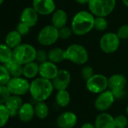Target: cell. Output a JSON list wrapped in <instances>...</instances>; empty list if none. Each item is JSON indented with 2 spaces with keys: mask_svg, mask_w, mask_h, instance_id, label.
<instances>
[{
  "mask_svg": "<svg viewBox=\"0 0 128 128\" xmlns=\"http://www.w3.org/2000/svg\"><path fill=\"white\" fill-rule=\"evenodd\" d=\"M38 14L32 7L24 8L20 15V22L32 28L36 25L38 20Z\"/></svg>",
  "mask_w": 128,
  "mask_h": 128,
  "instance_id": "2e32d148",
  "label": "cell"
},
{
  "mask_svg": "<svg viewBox=\"0 0 128 128\" xmlns=\"http://www.w3.org/2000/svg\"><path fill=\"white\" fill-rule=\"evenodd\" d=\"M23 104V100L20 98V96L12 95L8 99L5 105L9 111L11 118H14L17 115H18V112Z\"/></svg>",
  "mask_w": 128,
  "mask_h": 128,
  "instance_id": "ac0fdd59",
  "label": "cell"
},
{
  "mask_svg": "<svg viewBox=\"0 0 128 128\" xmlns=\"http://www.w3.org/2000/svg\"><path fill=\"white\" fill-rule=\"evenodd\" d=\"M5 67L8 70L11 76L13 78L14 77H21L23 75V65H21L20 64L16 62L14 60H11L9 62L4 64Z\"/></svg>",
  "mask_w": 128,
  "mask_h": 128,
  "instance_id": "cb8c5ba5",
  "label": "cell"
},
{
  "mask_svg": "<svg viewBox=\"0 0 128 128\" xmlns=\"http://www.w3.org/2000/svg\"><path fill=\"white\" fill-rule=\"evenodd\" d=\"M64 60H66V52L64 50L55 47L48 52V61L54 64H58Z\"/></svg>",
  "mask_w": 128,
  "mask_h": 128,
  "instance_id": "603a6c76",
  "label": "cell"
},
{
  "mask_svg": "<svg viewBox=\"0 0 128 128\" xmlns=\"http://www.w3.org/2000/svg\"><path fill=\"white\" fill-rule=\"evenodd\" d=\"M94 125L96 128H117L115 118L107 112H101L98 115L95 119Z\"/></svg>",
  "mask_w": 128,
  "mask_h": 128,
  "instance_id": "e0dca14e",
  "label": "cell"
},
{
  "mask_svg": "<svg viewBox=\"0 0 128 128\" xmlns=\"http://www.w3.org/2000/svg\"></svg>",
  "mask_w": 128,
  "mask_h": 128,
  "instance_id": "7bdbcfd3",
  "label": "cell"
},
{
  "mask_svg": "<svg viewBox=\"0 0 128 128\" xmlns=\"http://www.w3.org/2000/svg\"><path fill=\"white\" fill-rule=\"evenodd\" d=\"M11 94L16 96H21L29 92L30 83L26 79L22 77L11 78L6 85Z\"/></svg>",
  "mask_w": 128,
  "mask_h": 128,
  "instance_id": "9c48e42d",
  "label": "cell"
},
{
  "mask_svg": "<svg viewBox=\"0 0 128 128\" xmlns=\"http://www.w3.org/2000/svg\"><path fill=\"white\" fill-rule=\"evenodd\" d=\"M68 21V14L63 9H57L52 14L51 25L60 29L66 26Z\"/></svg>",
  "mask_w": 128,
  "mask_h": 128,
  "instance_id": "d6986e66",
  "label": "cell"
},
{
  "mask_svg": "<svg viewBox=\"0 0 128 128\" xmlns=\"http://www.w3.org/2000/svg\"><path fill=\"white\" fill-rule=\"evenodd\" d=\"M35 116L40 119H45L49 114V107L45 101H38L35 106Z\"/></svg>",
  "mask_w": 128,
  "mask_h": 128,
  "instance_id": "4316f807",
  "label": "cell"
},
{
  "mask_svg": "<svg viewBox=\"0 0 128 128\" xmlns=\"http://www.w3.org/2000/svg\"><path fill=\"white\" fill-rule=\"evenodd\" d=\"M70 94L67 90L57 91L56 94V102L60 107H66L70 103Z\"/></svg>",
  "mask_w": 128,
  "mask_h": 128,
  "instance_id": "484cf974",
  "label": "cell"
},
{
  "mask_svg": "<svg viewBox=\"0 0 128 128\" xmlns=\"http://www.w3.org/2000/svg\"><path fill=\"white\" fill-rule=\"evenodd\" d=\"M51 81L54 89L57 91L66 90L71 82V74L67 70H59L57 74Z\"/></svg>",
  "mask_w": 128,
  "mask_h": 128,
  "instance_id": "7c38bea8",
  "label": "cell"
},
{
  "mask_svg": "<svg viewBox=\"0 0 128 128\" xmlns=\"http://www.w3.org/2000/svg\"><path fill=\"white\" fill-rule=\"evenodd\" d=\"M81 128H96V127H95L94 124H91V123L85 122V123H84V124L81 125Z\"/></svg>",
  "mask_w": 128,
  "mask_h": 128,
  "instance_id": "74e56055",
  "label": "cell"
},
{
  "mask_svg": "<svg viewBox=\"0 0 128 128\" xmlns=\"http://www.w3.org/2000/svg\"><path fill=\"white\" fill-rule=\"evenodd\" d=\"M65 52L66 59L75 64H84L89 58V55L86 48L81 44H71L65 50Z\"/></svg>",
  "mask_w": 128,
  "mask_h": 128,
  "instance_id": "5b68a950",
  "label": "cell"
},
{
  "mask_svg": "<svg viewBox=\"0 0 128 128\" xmlns=\"http://www.w3.org/2000/svg\"><path fill=\"white\" fill-rule=\"evenodd\" d=\"M11 79V75L7 68L5 65L0 64V85L6 86Z\"/></svg>",
  "mask_w": 128,
  "mask_h": 128,
  "instance_id": "f546056e",
  "label": "cell"
},
{
  "mask_svg": "<svg viewBox=\"0 0 128 128\" xmlns=\"http://www.w3.org/2000/svg\"><path fill=\"white\" fill-rule=\"evenodd\" d=\"M35 115V107L29 103L23 104L18 112V117L20 120L25 123L30 122Z\"/></svg>",
  "mask_w": 128,
  "mask_h": 128,
  "instance_id": "ffe728a7",
  "label": "cell"
},
{
  "mask_svg": "<svg viewBox=\"0 0 128 128\" xmlns=\"http://www.w3.org/2000/svg\"><path fill=\"white\" fill-rule=\"evenodd\" d=\"M126 112H127V116H128V104H127V109H126Z\"/></svg>",
  "mask_w": 128,
  "mask_h": 128,
  "instance_id": "b9f144b4",
  "label": "cell"
},
{
  "mask_svg": "<svg viewBox=\"0 0 128 128\" xmlns=\"http://www.w3.org/2000/svg\"><path fill=\"white\" fill-rule=\"evenodd\" d=\"M109 26V22L105 17L102 16H96L94 19V28L99 31L103 32L107 29Z\"/></svg>",
  "mask_w": 128,
  "mask_h": 128,
  "instance_id": "83f0119b",
  "label": "cell"
},
{
  "mask_svg": "<svg viewBox=\"0 0 128 128\" xmlns=\"http://www.w3.org/2000/svg\"><path fill=\"white\" fill-rule=\"evenodd\" d=\"M35 61L38 63H44L48 61V52H47L45 50H38L36 52Z\"/></svg>",
  "mask_w": 128,
  "mask_h": 128,
  "instance_id": "836d02e7",
  "label": "cell"
},
{
  "mask_svg": "<svg viewBox=\"0 0 128 128\" xmlns=\"http://www.w3.org/2000/svg\"><path fill=\"white\" fill-rule=\"evenodd\" d=\"M13 59V50L5 44H0V63L5 64Z\"/></svg>",
  "mask_w": 128,
  "mask_h": 128,
  "instance_id": "d4e9b609",
  "label": "cell"
},
{
  "mask_svg": "<svg viewBox=\"0 0 128 128\" xmlns=\"http://www.w3.org/2000/svg\"><path fill=\"white\" fill-rule=\"evenodd\" d=\"M117 34L121 40L128 39V25L121 26L117 32Z\"/></svg>",
  "mask_w": 128,
  "mask_h": 128,
  "instance_id": "d590c367",
  "label": "cell"
},
{
  "mask_svg": "<svg viewBox=\"0 0 128 128\" xmlns=\"http://www.w3.org/2000/svg\"><path fill=\"white\" fill-rule=\"evenodd\" d=\"M37 50L29 44H21L13 50V60L24 65L27 63L35 61Z\"/></svg>",
  "mask_w": 128,
  "mask_h": 128,
  "instance_id": "3957f363",
  "label": "cell"
},
{
  "mask_svg": "<svg viewBox=\"0 0 128 128\" xmlns=\"http://www.w3.org/2000/svg\"><path fill=\"white\" fill-rule=\"evenodd\" d=\"M122 2H123V4H124L126 7H127L128 8V0H122Z\"/></svg>",
  "mask_w": 128,
  "mask_h": 128,
  "instance_id": "ab89813d",
  "label": "cell"
},
{
  "mask_svg": "<svg viewBox=\"0 0 128 128\" xmlns=\"http://www.w3.org/2000/svg\"><path fill=\"white\" fill-rule=\"evenodd\" d=\"M54 90L51 80L38 77L30 83L29 93L32 98L38 101H45L51 97Z\"/></svg>",
  "mask_w": 128,
  "mask_h": 128,
  "instance_id": "7a4b0ae2",
  "label": "cell"
},
{
  "mask_svg": "<svg viewBox=\"0 0 128 128\" xmlns=\"http://www.w3.org/2000/svg\"><path fill=\"white\" fill-rule=\"evenodd\" d=\"M22 37L23 36L20 33H18L17 30L11 31L7 34L5 37V44L8 46L10 48H11L12 50H14V48H16L17 46L21 44Z\"/></svg>",
  "mask_w": 128,
  "mask_h": 128,
  "instance_id": "44dd1931",
  "label": "cell"
},
{
  "mask_svg": "<svg viewBox=\"0 0 128 128\" xmlns=\"http://www.w3.org/2000/svg\"><path fill=\"white\" fill-rule=\"evenodd\" d=\"M115 98L112 92L109 89L98 94L95 101L94 106L99 112H105L113 105Z\"/></svg>",
  "mask_w": 128,
  "mask_h": 128,
  "instance_id": "8fae6325",
  "label": "cell"
},
{
  "mask_svg": "<svg viewBox=\"0 0 128 128\" xmlns=\"http://www.w3.org/2000/svg\"><path fill=\"white\" fill-rule=\"evenodd\" d=\"M116 6V0H90L89 11L95 16L106 17L111 14Z\"/></svg>",
  "mask_w": 128,
  "mask_h": 128,
  "instance_id": "277c9868",
  "label": "cell"
},
{
  "mask_svg": "<svg viewBox=\"0 0 128 128\" xmlns=\"http://www.w3.org/2000/svg\"><path fill=\"white\" fill-rule=\"evenodd\" d=\"M58 30H59V38L63 39V40L69 39L73 33L71 27L64 26Z\"/></svg>",
  "mask_w": 128,
  "mask_h": 128,
  "instance_id": "1f68e13d",
  "label": "cell"
},
{
  "mask_svg": "<svg viewBox=\"0 0 128 128\" xmlns=\"http://www.w3.org/2000/svg\"><path fill=\"white\" fill-rule=\"evenodd\" d=\"M78 118L72 112H64L57 119V125L59 128H73L77 124Z\"/></svg>",
  "mask_w": 128,
  "mask_h": 128,
  "instance_id": "5bb4252c",
  "label": "cell"
},
{
  "mask_svg": "<svg viewBox=\"0 0 128 128\" xmlns=\"http://www.w3.org/2000/svg\"><path fill=\"white\" fill-rule=\"evenodd\" d=\"M29 27L28 26H26V24L20 22L17 26V28H16V30L17 31L18 33H20L22 36H24V35H26L29 32Z\"/></svg>",
  "mask_w": 128,
  "mask_h": 128,
  "instance_id": "8d00e7d4",
  "label": "cell"
},
{
  "mask_svg": "<svg viewBox=\"0 0 128 128\" xmlns=\"http://www.w3.org/2000/svg\"><path fill=\"white\" fill-rule=\"evenodd\" d=\"M59 39V30L52 25L42 28L38 34V42L42 46H51Z\"/></svg>",
  "mask_w": 128,
  "mask_h": 128,
  "instance_id": "52a82bcc",
  "label": "cell"
},
{
  "mask_svg": "<svg viewBox=\"0 0 128 128\" xmlns=\"http://www.w3.org/2000/svg\"><path fill=\"white\" fill-rule=\"evenodd\" d=\"M94 16L87 10L78 12L73 17L71 23V28L73 34L78 36H83L88 34L94 25Z\"/></svg>",
  "mask_w": 128,
  "mask_h": 128,
  "instance_id": "6da1fadb",
  "label": "cell"
},
{
  "mask_svg": "<svg viewBox=\"0 0 128 128\" xmlns=\"http://www.w3.org/2000/svg\"><path fill=\"white\" fill-rule=\"evenodd\" d=\"M120 43L121 39L118 38L117 33L107 32L101 37L100 40V47L103 52L110 54L118 50Z\"/></svg>",
  "mask_w": 128,
  "mask_h": 128,
  "instance_id": "ba28073f",
  "label": "cell"
},
{
  "mask_svg": "<svg viewBox=\"0 0 128 128\" xmlns=\"http://www.w3.org/2000/svg\"><path fill=\"white\" fill-rule=\"evenodd\" d=\"M10 113L5 104H0V128H3L10 118Z\"/></svg>",
  "mask_w": 128,
  "mask_h": 128,
  "instance_id": "f1b7e54d",
  "label": "cell"
},
{
  "mask_svg": "<svg viewBox=\"0 0 128 128\" xmlns=\"http://www.w3.org/2000/svg\"><path fill=\"white\" fill-rule=\"evenodd\" d=\"M39 73V64L37 62H32L23 65V75L26 79H33Z\"/></svg>",
  "mask_w": 128,
  "mask_h": 128,
  "instance_id": "7402d4cb",
  "label": "cell"
},
{
  "mask_svg": "<svg viewBox=\"0 0 128 128\" xmlns=\"http://www.w3.org/2000/svg\"><path fill=\"white\" fill-rule=\"evenodd\" d=\"M11 97V93L6 86L0 85V104H5L8 99Z\"/></svg>",
  "mask_w": 128,
  "mask_h": 128,
  "instance_id": "4dcf8cb0",
  "label": "cell"
},
{
  "mask_svg": "<svg viewBox=\"0 0 128 128\" xmlns=\"http://www.w3.org/2000/svg\"><path fill=\"white\" fill-rule=\"evenodd\" d=\"M88 90L94 94H99L108 88V78L103 74H94L86 81Z\"/></svg>",
  "mask_w": 128,
  "mask_h": 128,
  "instance_id": "30bf717a",
  "label": "cell"
},
{
  "mask_svg": "<svg viewBox=\"0 0 128 128\" xmlns=\"http://www.w3.org/2000/svg\"><path fill=\"white\" fill-rule=\"evenodd\" d=\"M78 4H88L89 3L90 0H75Z\"/></svg>",
  "mask_w": 128,
  "mask_h": 128,
  "instance_id": "f35d334b",
  "label": "cell"
},
{
  "mask_svg": "<svg viewBox=\"0 0 128 128\" xmlns=\"http://www.w3.org/2000/svg\"><path fill=\"white\" fill-rule=\"evenodd\" d=\"M4 1H5V0H0V6H1V5H2V4H3Z\"/></svg>",
  "mask_w": 128,
  "mask_h": 128,
  "instance_id": "60d3db41",
  "label": "cell"
},
{
  "mask_svg": "<svg viewBox=\"0 0 128 128\" xmlns=\"http://www.w3.org/2000/svg\"><path fill=\"white\" fill-rule=\"evenodd\" d=\"M32 8L38 14L46 16L56 10V4L54 0H33Z\"/></svg>",
  "mask_w": 128,
  "mask_h": 128,
  "instance_id": "4fadbf2b",
  "label": "cell"
},
{
  "mask_svg": "<svg viewBox=\"0 0 128 128\" xmlns=\"http://www.w3.org/2000/svg\"><path fill=\"white\" fill-rule=\"evenodd\" d=\"M127 128H128V126H127Z\"/></svg>",
  "mask_w": 128,
  "mask_h": 128,
  "instance_id": "ee69618b",
  "label": "cell"
},
{
  "mask_svg": "<svg viewBox=\"0 0 128 128\" xmlns=\"http://www.w3.org/2000/svg\"><path fill=\"white\" fill-rule=\"evenodd\" d=\"M59 70L56 65V64L47 61L44 63H41L39 64V73L40 77L52 80L56 75L57 74Z\"/></svg>",
  "mask_w": 128,
  "mask_h": 128,
  "instance_id": "9a60e30c",
  "label": "cell"
},
{
  "mask_svg": "<svg viewBox=\"0 0 128 128\" xmlns=\"http://www.w3.org/2000/svg\"><path fill=\"white\" fill-rule=\"evenodd\" d=\"M81 77L83 78V80L87 81L94 75V69L92 68V67H91L89 65H86L81 69Z\"/></svg>",
  "mask_w": 128,
  "mask_h": 128,
  "instance_id": "d6a6232c",
  "label": "cell"
},
{
  "mask_svg": "<svg viewBox=\"0 0 128 128\" xmlns=\"http://www.w3.org/2000/svg\"><path fill=\"white\" fill-rule=\"evenodd\" d=\"M115 122L117 128H127L128 126V118L124 115L117 116L115 118Z\"/></svg>",
  "mask_w": 128,
  "mask_h": 128,
  "instance_id": "e575fe53",
  "label": "cell"
},
{
  "mask_svg": "<svg viewBox=\"0 0 128 128\" xmlns=\"http://www.w3.org/2000/svg\"><path fill=\"white\" fill-rule=\"evenodd\" d=\"M127 84V78L123 74H114L108 79V88L112 92L115 99H120L124 96Z\"/></svg>",
  "mask_w": 128,
  "mask_h": 128,
  "instance_id": "8992f818",
  "label": "cell"
}]
</instances>
